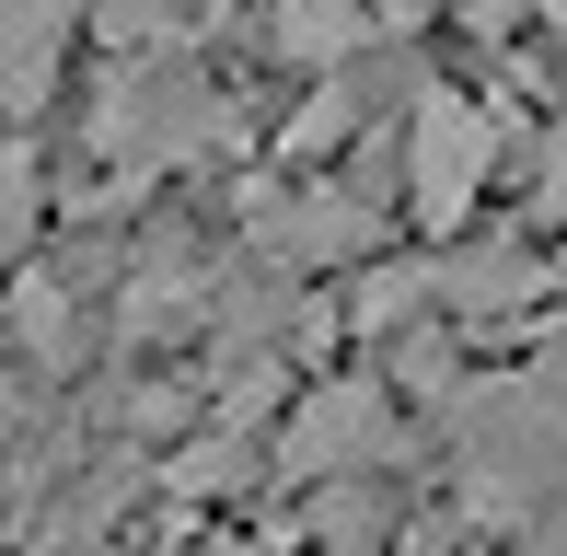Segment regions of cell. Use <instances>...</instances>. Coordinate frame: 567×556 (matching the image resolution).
<instances>
[{"label":"cell","instance_id":"6da1fadb","mask_svg":"<svg viewBox=\"0 0 567 556\" xmlns=\"http://www.w3.org/2000/svg\"><path fill=\"white\" fill-rule=\"evenodd\" d=\"M231 140H244V116H231V93L186 59V47L105 59V82H93V105H82V151H93L105 186H163V174L209 163Z\"/></svg>","mask_w":567,"mask_h":556},{"label":"cell","instance_id":"7a4b0ae2","mask_svg":"<svg viewBox=\"0 0 567 556\" xmlns=\"http://www.w3.org/2000/svg\"><path fill=\"white\" fill-rule=\"evenodd\" d=\"M509 116L486 105V93H463V82H417L405 93V220L417 233H475V209H486V186L509 174Z\"/></svg>","mask_w":567,"mask_h":556},{"label":"cell","instance_id":"3957f363","mask_svg":"<svg viewBox=\"0 0 567 556\" xmlns=\"http://www.w3.org/2000/svg\"><path fill=\"white\" fill-rule=\"evenodd\" d=\"M371 244H382V197L359 174H301V186L255 197V256L290 278H359Z\"/></svg>","mask_w":567,"mask_h":556},{"label":"cell","instance_id":"277c9868","mask_svg":"<svg viewBox=\"0 0 567 556\" xmlns=\"http://www.w3.org/2000/svg\"><path fill=\"white\" fill-rule=\"evenodd\" d=\"M371 452H394V383L382 371H324L278 418V464L290 475H337V464H371Z\"/></svg>","mask_w":567,"mask_h":556},{"label":"cell","instance_id":"5b68a950","mask_svg":"<svg viewBox=\"0 0 567 556\" xmlns=\"http://www.w3.org/2000/svg\"><path fill=\"white\" fill-rule=\"evenodd\" d=\"M394 35V23H382V0H267V23H255V47H267L278 70H359L371 59V47Z\"/></svg>","mask_w":567,"mask_h":556},{"label":"cell","instance_id":"8992f818","mask_svg":"<svg viewBox=\"0 0 567 556\" xmlns=\"http://www.w3.org/2000/svg\"><path fill=\"white\" fill-rule=\"evenodd\" d=\"M82 35V0H0V116H47L59 105V59Z\"/></svg>","mask_w":567,"mask_h":556},{"label":"cell","instance_id":"52a82bcc","mask_svg":"<svg viewBox=\"0 0 567 556\" xmlns=\"http://www.w3.org/2000/svg\"><path fill=\"white\" fill-rule=\"evenodd\" d=\"M0 313H12V337L35 348L47 371H82V278H12V301H0Z\"/></svg>","mask_w":567,"mask_h":556},{"label":"cell","instance_id":"ba28073f","mask_svg":"<svg viewBox=\"0 0 567 556\" xmlns=\"http://www.w3.org/2000/svg\"><path fill=\"white\" fill-rule=\"evenodd\" d=\"M35 220H47V163H35V140H23L12 116H0V278L23 267Z\"/></svg>","mask_w":567,"mask_h":556},{"label":"cell","instance_id":"9c48e42d","mask_svg":"<svg viewBox=\"0 0 567 556\" xmlns=\"http://www.w3.org/2000/svg\"><path fill=\"white\" fill-rule=\"evenodd\" d=\"M82 47H105V59L186 47V0H82Z\"/></svg>","mask_w":567,"mask_h":556},{"label":"cell","instance_id":"30bf717a","mask_svg":"<svg viewBox=\"0 0 567 556\" xmlns=\"http://www.w3.org/2000/svg\"><path fill=\"white\" fill-rule=\"evenodd\" d=\"M522 174H533V186H522V220L545 244H567V128H533L522 140Z\"/></svg>","mask_w":567,"mask_h":556},{"label":"cell","instance_id":"8fae6325","mask_svg":"<svg viewBox=\"0 0 567 556\" xmlns=\"http://www.w3.org/2000/svg\"><path fill=\"white\" fill-rule=\"evenodd\" d=\"M244 464H255V441H244V418H220L209 429V441H186V452H174V487H186V498H209V487H244Z\"/></svg>","mask_w":567,"mask_h":556}]
</instances>
